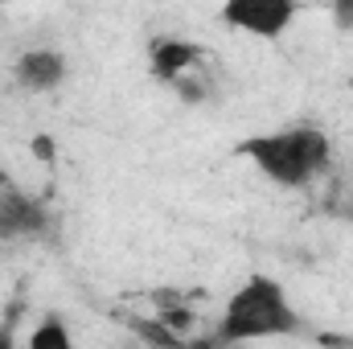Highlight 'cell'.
<instances>
[{"label": "cell", "instance_id": "cell-3", "mask_svg": "<svg viewBox=\"0 0 353 349\" xmlns=\"http://www.w3.org/2000/svg\"><path fill=\"white\" fill-rule=\"evenodd\" d=\"M300 4L296 0H226L222 4V25L259 41H275L292 29Z\"/></svg>", "mask_w": 353, "mask_h": 349}, {"label": "cell", "instance_id": "cell-13", "mask_svg": "<svg viewBox=\"0 0 353 349\" xmlns=\"http://www.w3.org/2000/svg\"><path fill=\"white\" fill-rule=\"evenodd\" d=\"M350 87H353V83H350Z\"/></svg>", "mask_w": 353, "mask_h": 349}, {"label": "cell", "instance_id": "cell-2", "mask_svg": "<svg viewBox=\"0 0 353 349\" xmlns=\"http://www.w3.org/2000/svg\"><path fill=\"white\" fill-rule=\"evenodd\" d=\"M296 329H300V317H296L283 283H275L271 275H251L226 300V312L218 321V341L239 346V341H259V337H283Z\"/></svg>", "mask_w": 353, "mask_h": 349}, {"label": "cell", "instance_id": "cell-10", "mask_svg": "<svg viewBox=\"0 0 353 349\" xmlns=\"http://www.w3.org/2000/svg\"><path fill=\"white\" fill-rule=\"evenodd\" d=\"M33 157H37V161H54V140H50V136H37V140H33Z\"/></svg>", "mask_w": 353, "mask_h": 349}, {"label": "cell", "instance_id": "cell-9", "mask_svg": "<svg viewBox=\"0 0 353 349\" xmlns=\"http://www.w3.org/2000/svg\"><path fill=\"white\" fill-rule=\"evenodd\" d=\"M333 21L337 29H353V0H333Z\"/></svg>", "mask_w": 353, "mask_h": 349}, {"label": "cell", "instance_id": "cell-11", "mask_svg": "<svg viewBox=\"0 0 353 349\" xmlns=\"http://www.w3.org/2000/svg\"><path fill=\"white\" fill-rule=\"evenodd\" d=\"M8 185H12V181H8V173H4V169H0V189H8Z\"/></svg>", "mask_w": 353, "mask_h": 349}, {"label": "cell", "instance_id": "cell-12", "mask_svg": "<svg viewBox=\"0 0 353 349\" xmlns=\"http://www.w3.org/2000/svg\"><path fill=\"white\" fill-rule=\"evenodd\" d=\"M350 218H353V210H350Z\"/></svg>", "mask_w": 353, "mask_h": 349}, {"label": "cell", "instance_id": "cell-5", "mask_svg": "<svg viewBox=\"0 0 353 349\" xmlns=\"http://www.w3.org/2000/svg\"><path fill=\"white\" fill-rule=\"evenodd\" d=\"M201 46L197 41H185V37H161V41H152V50H148V66H152V74L161 79V83H169L173 87L181 74H189V70H201Z\"/></svg>", "mask_w": 353, "mask_h": 349}, {"label": "cell", "instance_id": "cell-7", "mask_svg": "<svg viewBox=\"0 0 353 349\" xmlns=\"http://www.w3.org/2000/svg\"><path fill=\"white\" fill-rule=\"evenodd\" d=\"M29 346L33 349H70V333L58 317H46L33 333H29Z\"/></svg>", "mask_w": 353, "mask_h": 349}, {"label": "cell", "instance_id": "cell-6", "mask_svg": "<svg viewBox=\"0 0 353 349\" xmlns=\"http://www.w3.org/2000/svg\"><path fill=\"white\" fill-rule=\"evenodd\" d=\"M12 74H17V83L25 90L41 94V90L62 87V79H66V58H62L58 50H46V46H41V50H25V54L17 58Z\"/></svg>", "mask_w": 353, "mask_h": 349}, {"label": "cell", "instance_id": "cell-1", "mask_svg": "<svg viewBox=\"0 0 353 349\" xmlns=\"http://www.w3.org/2000/svg\"><path fill=\"white\" fill-rule=\"evenodd\" d=\"M239 157H247L267 181H275L283 189H296V185L316 181L329 169L333 144L321 128L300 123V128H288V132H267V136L239 140Z\"/></svg>", "mask_w": 353, "mask_h": 349}, {"label": "cell", "instance_id": "cell-8", "mask_svg": "<svg viewBox=\"0 0 353 349\" xmlns=\"http://www.w3.org/2000/svg\"><path fill=\"white\" fill-rule=\"evenodd\" d=\"M161 321L173 329L176 337H185V329L193 325V312H189V308H176V304H173V308H165V312H161Z\"/></svg>", "mask_w": 353, "mask_h": 349}, {"label": "cell", "instance_id": "cell-4", "mask_svg": "<svg viewBox=\"0 0 353 349\" xmlns=\"http://www.w3.org/2000/svg\"><path fill=\"white\" fill-rule=\"evenodd\" d=\"M46 230V206L29 193H21L17 185L0 189V243H17V239H33Z\"/></svg>", "mask_w": 353, "mask_h": 349}]
</instances>
